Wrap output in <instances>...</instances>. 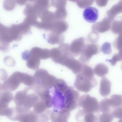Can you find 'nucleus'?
<instances>
[{
  "label": "nucleus",
  "instance_id": "0eeeda50",
  "mask_svg": "<svg viewBox=\"0 0 122 122\" xmlns=\"http://www.w3.org/2000/svg\"><path fill=\"white\" fill-rule=\"evenodd\" d=\"M101 48L96 43L87 44L84 46L79 58L80 62L83 64L87 63L92 56L100 52Z\"/></svg>",
  "mask_w": 122,
  "mask_h": 122
},
{
  "label": "nucleus",
  "instance_id": "c9c22d12",
  "mask_svg": "<svg viewBox=\"0 0 122 122\" xmlns=\"http://www.w3.org/2000/svg\"><path fill=\"white\" fill-rule=\"evenodd\" d=\"M101 51L105 55H110L112 52L111 45L108 42H106L102 46Z\"/></svg>",
  "mask_w": 122,
  "mask_h": 122
},
{
  "label": "nucleus",
  "instance_id": "72a5a7b5",
  "mask_svg": "<svg viewBox=\"0 0 122 122\" xmlns=\"http://www.w3.org/2000/svg\"><path fill=\"white\" fill-rule=\"evenodd\" d=\"M122 49L119 50V52L117 54H114L111 60H109L108 61L113 66L115 65L116 63L118 61L122 60Z\"/></svg>",
  "mask_w": 122,
  "mask_h": 122
},
{
  "label": "nucleus",
  "instance_id": "9d476101",
  "mask_svg": "<svg viewBox=\"0 0 122 122\" xmlns=\"http://www.w3.org/2000/svg\"><path fill=\"white\" fill-rule=\"evenodd\" d=\"M85 45L84 38L80 37L74 40L70 45V51L71 55L74 57L79 56Z\"/></svg>",
  "mask_w": 122,
  "mask_h": 122
},
{
  "label": "nucleus",
  "instance_id": "20e7f679",
  "mask_svg": "<svg viewBox=\"0 0 122 122\" xmlns=\"http://www.w3.org/2000/svg\"><path fill=\"white\" fill-rule=\"evenodd\" d=\"M97 82L94 76H91L81 72L77 74L74 87L80 92L87 93L97 86Z\"/></svg>",
  "mask_w": 122,
  "mask_h": 122
},
{
  "label": "nucleus",
  "instance_id": "2f4dec72",
  "mask_svg": "<svg viewBox=\"0 0 122 122\" xmlns=\"http://www.w3.org/2000/svg\"><path fill=\"white\" fill-rule=\"evenodd\" d=\"M99 36L97 32L93 31L88 35L87 41L91 43H96L98 41Z\"/></svg>",
  "mask_w": 122,
  "mask_h": 122
},
{
  "label": "nucleus",
  "instance_id": "f3484780",
  "mask_svg": "<svg viewBox=\"0 0 122 122\" xmlns=\"http://www.w3.org/2000/svg\"><path fill=\"white\" fill-rule=\"evenodd\" d=\"M51 0H37L33 4L34 8L37 13L39 18L42 12L48 10L51 6Z\"/></svg>",
  "mask_w": 122,
  "mask_h": 122
},
{
  "label": "nucleus",
  "instance_id": "6e6552de",
  "mask_svg": "<svg viewBox=\"0 0 122 122\" xmlns=\"http://www.w3.org/2000/svg\"><path fill=\"white\" fill-rule=\"evenodd\" d=\"M70 115L71 111L64 108L58 111H51L50 119L52 122H67Z\"/></svg>",
  "mask_w": 122,
  "mask_h": 122
},
{
  "label": "nucleus",
  "instance_id": "dca6fc26",
  "mask_svg": "<svg viewBox=\"0 0 122 122\" xmlns=\"http://www.w3.org/2000/svg\"><path fill=\"white\" fill-rule=\"evenodd\" d=\"M111 83L106 77H103L100 83V93L103 97L109 95L111 91Z\"/></svg>",
  "mask_w": 122,
  "mask_h": 122
},
{
  "label": "nucleus",
  "instance_id": "f03ea898",
  "mask_svg": "<svg viewBox=\"0 0 122 122\" xmlns=\"http://www.w3.org/2000/svg\"><path fill=\"white\" fill-rule=\"evenodd\" d=\"M22 83L27 86L35 85L33 77L27 73L15 72L3 82L1 88L5 91H13L17 89Z\"/></svg>",
  "mask_w": 122,
  "mask_h": 122
},
{
  "label": "nucleus",
  "instance_id": "7c9ffc66",
  "mask_svg": "<svg viewBox=\"0 0 122 122\" xmlns=\"http://www.w3.org/2000/svg\"><path fill=\"white\" fill-rule=\"evenodd\" d=\"M111 112L103 113L99 118V121L101 122H111L114 119Z\"/></svg>",
  "mask_w": 122,
  "mask_h": 122
},
{
  "label": "nucleus",
  "instance_id": "a211bd4d",
  "mask_svg": "<svg viewBox=\"0 0 122 122\" xmlns=\"http://www.w3.org/2000/svg\"><path fill=\"white\" fill-rule=\"evenodd\" d=\"M68 27V24L65 20H56L53 23L51 31L62 33L67 30Z\"/></svg>",
  "mask_w": 122,
  "mask_h": 122
},
{
  "label": "nucleus",
  "instance_id": "f257e3e1",
  "mask_svg": "<svg viewBox=\"0 0 122 122\" xmlns=\"http://www.w3.org/2000/svg\"><path fill=\"white\" fill-rule=\"evenodd\" d=\"M14 98L16 105L15 109L18 114L30 110L40 99L34 87H27L18 91Z\"/></svg>",
  "mask_w": 122,
  "mask_h": 122
},
{
  "label": "nucleus",
  "instance_id": "a19ab883",
  "mask_svg": "<svg viewBox=\"0 0 122 122\" xmlns=\"http://www.w3.org/2000/svg\"><path fill=\"white\" fill-rule=\"evenodd\" d=\"M6 28V27L4 26L2 24L0 23V35L4 31V30H5Z\"/></svg>",
  "mask_w": 122,
  "mask_h": 122
},
{
  "label": "nucleus",
  "instance_id": "4be33fe9",
  "mask_svg": "<svg viewBox=\"0 0 122 122\" xmlns=\"http://www.w3.org/2000/svg\"><path fill=\"white\" fill-rule=\"evenodd\" d=\"M39 18L41 19V22L46 23H52L56 20L54 13L48 10L42 12Z\"/></svg>",
  "mask_w": 122,
  "mask_h": 122
},
{
  "label": "nucleus",
  "instance_id": "c85d7f7f",
  "mask_svg": "<svg viewBox=\"0 0 122 122\" xmlns=\"http://www.w3.org/2000/svg\"><path fill=\"white\" fill-rule=\"evenodd\" d=\"M67 3V0H51V6L56 9L65 8Z\"/></svg>",
  "mask_w": 122,
  "mask_h": 122
},
{
  "label": "nucleus",
  "instance_id": "e433bc0d",
  "mask_svg": "<svg viewBox=\"0 0 122 122\" xmlns=\"http://www.w3.org/2000/svg\"><path fill=\"white\" fill-rule=\"evenodd\" d=\"M114 108L115 109L111 112L113 117L121 120L122 118V108L120 107Z\"/></svg>",
  "mask_w": 122,
  "mask_h": 122
},
{
  "label": "nucleus",
  "instance_id": "39448f33",
  "mask_svg": "<svg viewBox=\"0 0 122 122\" xmlns=\"http://www.w3.org/2000/svg\"><path fill=\"white\" fill-rule=\"evenodd\" d=\"M78 104V106L82 108L83 110L86 113L94 114L100 111L99 103L97 100L88 94L80 97Z\"/></svg>",
  "mask_w": 122,
  "mask_h": 122
},
{
  "label": "nucleus",
  "instance_id": "4c0bfd02",
  "mask_svg": "<svg viewBox=\"0 0 122 122\" xmlns=\"http://www.w3.org/2000/svg\"><path fill=\"white\" fill-rule=\"evenodd\" d=\"M113 46L117 50L122 49V37L121 35L117 37L113 43Z\"/></svg>",
  "mask_w": 122,
  "mask_h": 122
},
{
  "label": "nucleus",
  "instance_id": "b1692460",
  "mask_svg": "<svg viewBox=\"0 0 122 122\" xmlns=\"http://www.w3.org/2000/svg\"><path fill=\"white\" fill-rule=\"evenodd\" d=\"M100 111L102 113L109 112L113 108L110 99L105 98L102 100L99 103Z\"/></svg>",
  "mask_w": 122,
  "mask_h": 122
},
{
  "label": "nucleus",
  "instance_id": "2eb2a0df",
  "mask_svg": "<svg viewBox=\"0 0 122 122\" xmlns=\"http://www.w3.org/2000/svg\"><path fill=\"white\" fill-rule=\"evenodd\" d=\"M30 52L31 55L40 60H46L50 58V50L48 49L35 47L31 49Z\"/></svg>",
  "mask_w": 122,
  "mask_h": 122
},
{
  "label": "nucleus",
  "instance_id": "393cba45",
  "mask_svg": "<svg viewBox=\"0 0 122 122\" xmlns=\"http://www.w3.org/2000/svg\"><path fill=\"white\" fill-rule=\"evenodd\" d=\"M9 103L0 100V115L7 117L10 114V108Z\"/></svg>",
  "mask_w": 122,
  "mask_h": 122
},
{
  "label": "nucleus",
  "instance_id": "c03bdc74",
  "mask_svg": "<svg viewBox=\"0 0 122 122\" xmlns=\"http://www.w3.org/2000/svg\"><path fill=\"white\" fill-rule=\"evenodd\" d=\"M1 83H0V91H1Z\"/></svg>",
  "mask_w": 122,
  "mask_h": 122
},
{
  "label": "nucleus",
  "instance_id": "f8f14e48",
  "mask_svg": "<svg viewBox=\"0 0 122 122\" xmlns=\"http://www.w3.org/2000/svg\"><path fill=\"white\" fill-rule=\"evenodd\" d=\"M112 22L108 18H105L101 22L94 24L92 26V30L101 33L105 32L110 29Z\"/></svg>",
  "mask_w": 122,
  "mask_h": 122
},
{
  "label": "nucleus",
  "instance_id": "bb28decb",
  "mask_svg": "<svg viewBox=\"0 0 122 122\" xmlns=\"http://www.w3.org/2000/svg\"><path fill=\"white\" fill-rule=\"evenodd\" d=\"M110 99L113 108L120 107L122 106V96L121 95H113Z\"/></svg>",
  "mask_w": 122,
  "mask_h": 122
},
{
  "label": "nucleus",
  "instance_id": "412c9836",
  "mask_svg": "<svg viewBox=\"0 0 122 122\" xmlns=\"http://www.w3.org/2000/svg\"><path fill=\"white\" fill-rule=\"evenodd\" d=\"M33 111L38 114H40L50 108L46 101L42 99H39L33 107Z\"/></svg>",
  "mask_w": 122,
  "mask_h": 122
},
{
  "label": "nucleus",
  "instance_id": "a878e982",
  "mask_svg": "<svg viewBox=\"0 0 122 122\" xmlns=\"http://www.w3.org/2000/svg\"><path fill=\"white\" fill-rule=\"evenodd\" d=\"M56 20H64L66 19L67 13L65 8H58L54 13Z\"/></svg>",
  "mask_w": 122,
  "mask_h": 122
},
{
  "label": "nucleus",
  "instance_id": "4468645a",
  "mask_svg": "<svg viewBox=\"0 0 122 122\" xmlns=\"http://www.w3.org/2000/svg\"><path fill=\"white\" fill-rule=\"evenodd\" d=\"M76 119L78 121H85L87 122H96L98 121V117L94 113H88L80 110L77 113Z\"/></svg>",
  "mask_w": 122,
  "mask_h": 122
},
{
  "label": "nucleus",
  "instance_id": "473e14b6",
  "mask_svg": "<svg viewBox=\"0 0 122 122\" xmlns=\"http://www.w3.org/2000/svg\"><path fill=\"white\" fill-rule=\"evenodd\" d=\"M52 111L46 110L43 112L39 114V121L41 122H46L50 119V115Z\"/></svg>",
  "mask_w": 122,
  "mask_h": 122
},
{
  "label": "nucleus",
  "instance_id": "ea45409f",
  "mask_svg": "<svg viewBox=\"0 0 122 122\" xmlns=\"http://www.w3.org/2000/svg\"><path fill=\"white\" fill-rule=\"evenodd\" d=\"M15 1L20 5H25L28 1V0H15Z\"/></svg>",
  "mask_w": 122,
  "mask_h": 122
},
{
  "label": "nucleus",
  "instance_id": "6ab92c4d",
  "mask_svg": "<svg viewBox=\"0 0 122 122\" xmlns=\"http://www.w3.org/2000/svg\"><path fill=\"white\" fill-rule=\"evenodd\" d=\"M65 40V36L62 33L52 32L48 36V42L51 45H61L63 43Z\"/></svg>",
  "mask_w": 122,
  "mask_h": 122
},
{
  "label": "nucleus",
  "instance_id": "5701e85b",
  "mask_svg": "<svg viewBox=\"0 0 122 122\" xmlns=\"http://www.w3.org/2000/svg\"><path fill=\"white\" fill-rule=\"evenodd\" d=\"M93 71L94 73L97 76L103 77L108 73V68L105 64L100 63L95 67Z\"/></svg>",
  "mask_w": 122,
  "mask_h": 122
},
{
  "label": "nucleus",
  "instance_id": "79ce46f5",
  "mask_svg": "<svg viewBox=\"0 0 122 122\" xmlns=\"http://www.w3.org/2000/svg\"><path fill=\"white\" fill-rule=\"evenodd\" d=\"M37 0H28V1H29V2H35V1H36Z\"/></svg>",
  "mask_w": 122,
  "mask_h": 122
},
{
  "label": "nucleus",
  "instance_id": "9b49d317",
  "mask_svg": "<svg viewBox=\"0 0 122 122\" xmlns=\"http://www.w3.org/2000/svg\"><path fill=\"white\" fill-rule=\"evenodd\" d=\"M99 17V12L97 8L92 7H86L83 12V17L86 22L95 23Z\"/></svg>",
  "mask_w": 122,
  "mask_h": 122
},
{
  "label": "nucleus",
  "instance_id": "1a4fd4ad",
  "mask_svg": "<svg viewBox=\"0 0 122 122\" xmlns=\"http://www.w3.org/2000/svg\"><path fill=\"white\" fill-rule=\"evenodd\" d=\"M22 58L27 61V66L30 69L37 70L39 68L40 64V59L31 55L30 51H27L23 52L22 54Z\"/></svg>",
  "mask_w": 122,
  "mask_h": 122
},
{
  "label": "nucleus",
  "instance_id": "aec40b11",
  "mask_svg": "<svg viewBox=\"0 0 122 122\" xmlns=\"http://www.w3.org/2000/svg\"><path fill=\"white\" fill-rule=\"evenodd\" d=\"M122 0H121L118 3L113 6L110 10L107 11L106 13L107 18L112 21L117 15L122 13Z\"/></svg>",
  "mask_w": 122,
  "mask_h": 122
},
{
  "label": "nucleus",
  "instance_id": "37998d69",
  "mask_svg": "<svg viewBox=\"0 0 122 122\" xmlns=\"http://www.w3.org/2000/svg\"><path fill=\"white\" fill-rule=\"evenodd\" d=\"M69 1H71V2H76V0H68Z\"/></svg>",
  "mask_w": 122,
  "mask_h": 122
},
{
  "label": "nucleus",
  "instance_id": "7ed1b4c3",
  "mask_svg": "<svg viewBox=\"0 0 122 122\" xmlns=\"http://www.w3.org/2000/svg\"><path fill=\"white\" fill-rule=\"evenodd\" d=\"M35 85L43 88L50 89L54 86L57 78L50 75L46 70H37L33 77Z\"/></svg>",
  "mask_w": 122,
  "mask_h": 122
},
{
  "label": "nucleus",
  "instance_id": "ddd939ff",
  "mask_svg": "<svg viewBox=\"0 0 122 122\" xmlns=\"http://www.w3.org/2000/svg\"><path fill=\"white\" fill-rule=\"evenodd\" d=\"M17 121L23 122H37L39 121V114L30 110L19 114L18 115Z\"/></svg>",
  "mask_w": 122,
  "mask_h": 122
},
{
  "label": "nucleus",
  "instance_id": "cd10ccee",
  "mask_svg": "<svg viewBox=\"0 0 122 122\" xmlns=\"http://www.w3.org/2000/svg\"><path fill=\"white\" fill-rule=\"evenodd\" d=\"M112 31L114 34L121 35L122 32V21L116 20L113 23L112 26Z\"/></svg>",
  "mask_w": 122,
  "mask_h": 122
},
{
  "label": "nucleus",
  "instance_id": "423d86ee",
  "mask_svg": "<svg viewBox=\"0 0 122 122\" xmlns=\"http://www.w3.org/2000/svg\"><path fill=\"white\" fill-rule=\"evenodd\" d=\"M79 97V92L72 87H70L65 94L64 108L70 111L76 109L78 107Z\"/></svg>",
  "mask_w": 122,
  "mask_h": 122
},
{
  "label": "nucleus",
  "instance_id": "c756f323",
  "mask_svg": "<svg viewBox=\"0 0 122 122\" xmlns=\"http://www.w3.org/2000/svg\"><path fill=\"white\" fill-rule=\"evenodd\" d=\"M94 2V0H76V2L79 8H84L92 5Z\"/></svg>",
  "mask_w": 122,
  "mask_h": 122
},
{
  "label": "nucleus",
  "instance_id": "f704fd0d",
  "mask_svg": "<svg viewBox=\"0 0 122 122\" xmlns=\"http://www.w3.org/2000/svg\"><path fill=\"white\" fill-rule=\"evenodd\" d=\"M3 6L4 8L6 10L11 11L15 7V0H5Z\"/></svg>",
  "mask_w": 122,
  "mask_h": 122
},
{
  "label": "nucleus",
  "instance_id": "58836bf2",
  "mask_svg": "<svg viewBox=\"0 0 122 122\" xmlns=\"http://www.w3.org/2000/svg\"><path fill=\"white\" fill-rule=\"evenodd\" d=\"M96 4L100 7H103L107 4L108 0H95Z\"/></svg>",
  "mask_w": 122,
  "mask_h": 122
}]
</instances>
